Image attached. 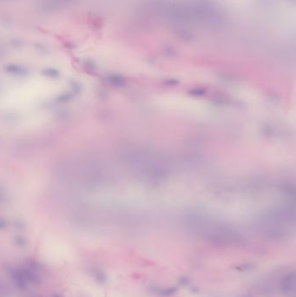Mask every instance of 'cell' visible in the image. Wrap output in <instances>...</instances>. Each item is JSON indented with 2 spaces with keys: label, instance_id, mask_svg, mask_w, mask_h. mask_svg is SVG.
I'll return each mask as SVG.
<instances>
[{
  "label": "cell",
  "instance_id": "obj_1",
  "mask_svg": "<svg viewBox=\"0 0 296 297\" xmlns=\"http://www.w3.org/2000/svg\"><path fill=\"white\" fill-rule=\"evenodd\" d=\"M74 0H40V7L46 11H57L67 6Z\"/></svg>",
  "mask_w": 296,
  "mask_h": 297
}]
</instances>
